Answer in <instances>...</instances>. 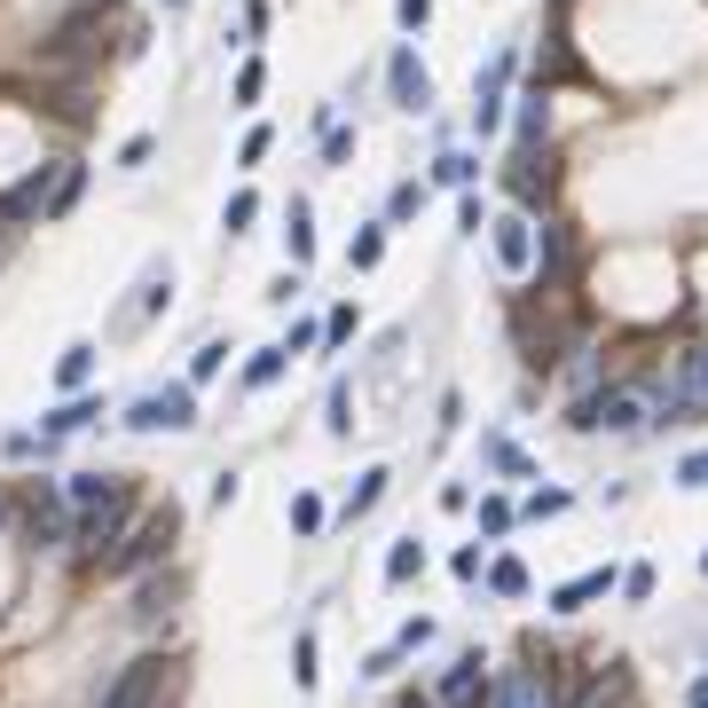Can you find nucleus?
Segmentation results:
<instances>
[{"label": "nucleus", "instance_id": "nucleus-16", "mask_svg": "<svg viewBox=\"0 0 708 708\" xmlns=\"http://www.w3.org/2000/svg\"><path fill=\"white\" fill-rule=\"evenodd\" d=\"M473 173H481L473 150H441V158H433V182H441V190H473Z\"/></svg>", "mask_w": 708, "mask_h": 708}, {"label": "nucleus", "instance_id": "nucleus-24", "mask_svg": "<svg viewBox=\"0 0 708 708\" xmlns=\"http://www.w3.org/2000/svg\"><path fill=\"white\" fill-rule=\"evenodd\" d=\"M378 496H386V473H363V481H354V496H346V519H363Z\"/></svg>", "mask_w": 708, "mask_h": 708}, {"label": "nucleus", "instance_id": "nucleus-32", "mask_svg": "<svg viewBox=\"0 0 708 708\" xmlns=\"http://www.w3.org/2000/svg\"><path fill=\"white\" fill-rule=\"evenodd\" d=\"M221 363H229V346L213 338V346H198V363H190V378H221Z\"/></svg>", "mask_w": 708, "mask_h": 708}, {"label": "nucleus", "instance_id": "nucleus-46", "mask_svg": "<svg viewBox=\"0 0 708 708\" xmlns=\"http://www.w3.org/2000/svg\"><path fill=\"white\" fill-rule=\"evenodd\" d=\"M0 519H9V504H0Z\"/></svg>", "mask_w": 708, "mask_h": 708}, {"label": "nucleus", "instance_id": "nucleus-39", "mask_svg": "<svg viewBox=\"0 0 708 708\" xmlns=\"http://www.w3.org/2000/svg\"><path fill=\"white\" fill-rule=\"evenodd\" d=\"M623 598H654V567H630L623 575Z\"/></svg>", "mask_w": 708, "mask_h": 708}, {"label": "nucleus", "instance_id": "nucleus-34", "mask_svg": "<svg viewBox=\"0 0 708 708\" xmlns=\"http://www.w3.org/2000/svg\"><path fill=\"white\" fill-rule=\"evenodd\" d=\"M481 527H488V536H504V527H512V504H504V496H488V504H481Z\"/></svg>", "mask_w": 708, "mask_h": 708}, {"label": "nucleus", "instance_id": "nucleus-14", "mask_svg": "<svg viewBox=\"0 0 708 708\" xmlns=\"http://www.w3.org/2000/svg\"><path fill=\"white\" fill-rule=\"evenodd\" d=\"M504 190H512V198H519V213H527V205H536V198L552 190V158H544V150H519V158H512V182H504Z\"/></svg>", "mask_w": 708, "mask_h": 708}, {"label": "nucleus", "instance_id": "nucleus-18", "mask_svg": "<svg viewBox=\"0 0 708 708\" xmlns=\"http://www.w3.org/2000/svg\"><path fill=\"white\" fill-rule=\"evenodd\" d=\"M606 590H614V575H575V583H559V590H552V606H559V614H575V606H590V598H606Z\"/></svg>", "mask_w": 708, "mask_h": 708}, {"label": "nucleus", "instance_id": "nucleus-1", "mask_svg": "<svg viewBox=\"0 0 708 708\" xmlns=\"http://www.w3.org/2000/svg\"><path fill=\"white\" fill-rule=\"evenodd\" d=\"M127 512H134V488H127V481H111V488H103L95 504H79V519H71V552H79L87 567H103V552L119 544Z\"/></svg>", "mask_w": 708, "mask_h": 708}, {"label": "nucleus", "instance_id": "nucleus-13", "mask_svg": "<svg viewBox=\"0 0 708 708\" xmlns=\"http://www.w3.org/2000/svg\"><path fill=\"white\" fill-rule=\"evenodd\" d=\"M79 190H87V165H79V158H55V165H48V205H40V221H63V213L79 205Z\"/></svg>", "mask_w": 708, "mask_h": 708}, {"label": "nucleus", "instance_id": "nucleus-28", "mask_svg": "<svg viewBox=\"0 0 708 708\" xmlns=\"http://www.w3.org/2000/svg\"><path fill=\"white\" fill-rule=\"evenodd\" d=\"M544 127H552L544 103H519V150H544Z\"/></svg>", "mask_w": 708, "mask_h": 708}, {"label": "nucleus", "instance_id": "nucleus-4", "mask_svg": "<svg viewBox=\"0 0 708 708\" xmlns=\"http://www.w3.org/2000/svg\"><path fill=\"white\" fill-rule=\"evenodd\" d=\"M575 425H583V433H638V425H654V394H638V386H606V394L575 402Z\"/></svg>", "mask_w": 708, "mask_h": 708}, {"label": "nucleus", "instance_id": "nucleus-23", "mask_svg": "<svg viewBox=\"0 0 708 708\" xmlns=\"http://www.w3.org/2000/svg\"><path fill=\"white\" fill-rule=\"evenodd\" d=\"M252 221H260V198H252V190H236V198H229V213H221V229H229V236H244Z\"/></svg>", "mask_w": 708, "mask_h": 708}, {"label": "nucleus", "instance_id": "nucleus-38", "mask_svg": "<svg viewBox=\"0 0 708 708\" xmlns=\"http://www.w3.org/2000/svg\"><path fill=\"white\" fill-rule=\"evenodd\" d=\"M315 338H323V323H292V338H284V354H307Z\"/></svg>", "mask_w": 708, "mask_h": 708}, {"label": "nucleus", "instance_id": "nucleus-45", "mask_svg": "<svg viewBox=\"0 0 708 708\" xmlns=\"http://www.w3.org/2000/svg\"><path fill=\"white\" fill-rule=\"evenodd\" d=\"M165 9H182V0H165Z\"/></svg>", "mask_w": 708, "mask_h": 708}, {"label": "nucleus", "instance_id": "nucleus-33", "mask_svg": "<svg viewBox=\"0 0 708 708\" xmlns=\"http://www.w3.org/2000/svg\"><path fill=\"white\" fill-rule=\"evenodd\" d=\"M292 527H300V536H315V527H323V504H315V496H292Z\"/></svg>", "mask_w": 708, "mask_h": 708}, {"label": "nucleus", "instance_id": "nucleus-11", "mask_svg": "<svg viewBox=\"0 0 708 708\" xmlns=\"http://www.w3.org/2000/svg\"><path fill=\"white\" fill-rule=\"evenodd\" d=\"M386 87H394V103H402V111H425V103H433V79H425V63H417L409 48H394V63H386Z\"/></svg>", "mask_w": 708, "mask_h": 708}, {"label": "nucleus", "instance_id": "nucleus-17", "mask_svg": "<svg viewBox=\"0 0 708 708\" xmlns=\"http://www.w3.org/2000/svg\"><path fill=\"white\" fill-rule=\"evenodd\" d=\"M87 378H95V346L79 338V346H63V363H55V386H63V394H79Z\"/></svg>", "mask_w": 708, "mask_h": 708}, {"label": "nucleus", "instance_id": "nucleus-44", "mask_svg": "<svg viewBox=\"0 0 708 708\" xmlns=\"http://www.w3.org/2000/svg\"><path fill=\"white\" fill-rule=\"evenodd\" d=\"M79 9H111V0H79Z\"/></svg>", "mask_w": 708, "mask_h": 708}, {"label": "nucleus", "instance_id": "nucleus-6", "mask_svg": "<svg viewBox=\"0 0 708 708\" xmlns=\"http://www.w3.org/2000/svg\"><path fill=\"white\" fill-rule=\"evenodd\" d=\"M127 425H134V433H190V425H198V394H190V386L142 394V402L127 409Z\"/></svg>", "mask_w": 708, "mask_h": 708}, {"label": "nucleus", "instance_id": "nucleus-22", "mask_svg": "<svg viewBox=\"0 0 708 708\" xmlns=\"http://www.w3.org/2000/svg\"><path fill=\"white\" fill-rule=\"evenodd\" d=\"M346 260H354V269H378V260H386V229H363L346 244Z\"/></svg>", "mask_w": 708, "mask_h": 708}, {"label": "nucleus", "instance_id": "nucleus-42", "mask_svg": "<svg viewBox=\"0 0 708 708\" xmlns=\"http://www.w3.org/2000/svg\"><path fill=\"white\" fill-rule=\"evenodd\" d=\"M9 236H17V229H0V260H9Z\"/></svg>", "mask_w": 708, "mask_h": 708}, {"label": "nucleus", "instance_id": "nucleus-12", "mask_svg": "<svg viewBox=\"0 0 708 708\" xmlns=\"http://www.w3.org/2000/svg\"><path fill=\"white\" fill-rule=\"evenodd\" d=\"M24 536H32V544H71V496H32Z\"/></svg>", "mask_w": 708, "mask_h": 708}, {"label": "nucleus", "instance_id": "nucleus-10", "mask_svg": "<svg viewBox=\"0 0 708 708\" xmlns=\"http://www.w3.org/2000/svg\"><path fill=\"white\" fill-rule=\"evenodd\" d=\"M536 276H544V292H559L575 276V236H567V221H544V236H536Z\"/></svg>", "mask_w": 708, "mask_h": 708}, {"label": "nucleus", "instance_id": "nucleus-41", "mask_svg": "<svg viewBox=\"0 0 708 708\" xmlns=\"http://www.w3.org/2000/svg\"><path fill=\"white\" fill-rule=\"evenodd\" d=\"M692 708H708V685H692Z\"/></svg>", "mask_w": 708, "mask_h": 708}, {"label": "nucleus", "instance_id": "nucleus-8", "mask_svg": "<svg viewBox=\"0 0 708 708\" xmlns=\"http://www.w3.org/2000/svg\"><path fill=\"white\" fill-rule=\"evenodd\" d=\"M488 700V677H481V654H457L433 685V708H481Z\"/></svg>", "mask_w": 708, "mask_h": 708}, {"label": "nucleus", "instance_id": "nucleus-21", "mask_svg": "<svg viewBox=\"0 0 708 708\" xmlns=\"http://www.w3.org/2000/svg\"><path fill=\"white\" fill-rule=\"evenodd\" d=\"M315 260V236H307V198H292V269Z\"/></svg>", "mask_w": 708, "mask_h": 708}, {"label": "nucleus", "instance_id": "nucleus-20", "mask_svg": "<svg viewBox=\"0 0 708 708\" xmlns=\"http://www.w3.org/2000/svg\"><path fill=\"white\" fill-rule=\"evenodd\" d=\"M284 363H292L284 346H260L252 363H244V386H252V394H260V386H276V378H284Z\"/></svg>", "mask_w": 708, "mask_h": 708}, {"label": "nucleus", "instance_id": "nucleus-31", "mask_svg": "<svg viewBox=\"0 0 708 708\" xmlns=\"http://www.w3.org/2000/svg\"><path fill=\"white\" fill-rule=\"evenodd\" d=\"M260 87H269V71H260V63H236V103H260Z\"/></svg>", "mask_w": 708, "mask_h": 708}, {"label": "nucleus", "instance_id": "nucleus-43", "mask_svg": "<svg viewBox=\"0 0 708 708\" xmlns=\"http://www.w3.org/2000/svg\"><path fill=\"white\" fill-rule=\"evenodd\" d=\"M692 354H700V378H708V346H692Z\"/></svg>", "mask_w": 708, "mask_h": 708}, {"label": "nucleus", "instance_id": "nucleus-19", "mask_svg": "<svg viewBox=\"0 0 708 708\" xmlns=\"http://www.w3.org/2000/svg\"><path fill=\"white\" fill-rule=\"evenodd\" d=\"M173 598H182V583H173V575H150V583H142V598H134V614H142V623H158Z\"/></svg>", "mask_w": 708, "mask_h": 708}, {"label": "nucleus", "instance_id": "nucleus-2", "mask_svg": "<svg viewBox=\"0 0 708 708\" xmlns=\"http://www.w3.org/2000/svg\"><path fill=\"white\" fill-rule=\"evenodd\" d=\"M173 536H182V512H173V504L142 512V519H134V536H119V544L103 552V575H142V567H158Z\"/></svg>", "mask_w": 708, "mask_h": 708}, {"label": "nucleus", "instance_id": "nucleus-5", "mask_svg": "<svg viewBox=\"0 0 708 708\" xmlns=\"http://www.w3.org/2000/svg\"><path fill=\"white\" fill-rule=\"evenodd\" d=\"M165 685H173V661H165V654H142V661H127V669L103 685V700H95V708H158V700H165Z\"/></svg>", "mask_w": 708, "mask_h": 708}, {"label": "nucleus", "instance_id": "nucleus-36", "mask_svg": "<svg viewBox=\"0 0 708 708\" xmlns=\"http://www.w3.org/2000/svg\"><path fill=\"white\" fill-rule=\"evenodd\" d=\"M527 512H536V519H544V512H567V488H536V496H527Z\"/></svg>", "mask_w": 708, "mask_h": 708}, {"label": "nucleus", "instance_id": "nucleus-15", "mask_svg": "<svg viewBox=\"0 0 708 708\" xmlns=\"http://www.w3.org/2000/svg\"><path fill=\"white\" fill-rule=\"evenodd\" d=\"M95 417H103V402H87V394H71V402H63V409L48 417V433H40V441H63V433H87V425H95Z\"/></svg>", "mask_w": 708, "mask_h": 708}, {"label": "nucleus", "instance_id": "nucleus-3", "mask_svg": "<svg viewBox=\"0 0 708 708\" xmlns=\"http://www.w3.org/2000/svg\"><path fill=\"white\" fill-rule=\"evenodd\" d=\"M103 63V9H71L40 48V71H95Z\"/></svg>", "mask_w": 708, "mask_h": 708}, {"label": "nucleus", "instance_id": "nucleus-7", "mask_svg": "<svg viewBox=\"0 0 708 708\" xmlns=\"http://www.w3.org/2000/svg\"><path fill=\"white\" fill-rule=\"evenodd\" d=\"M488 229H496V269H504V276H527V269H536V221H527V213H496Z\"/></svg>", "mask_w": 708, "mask_h": 708}, {"label": "nucleus", "instance_id": "nucleus-35", "mask_svg": "<svg viewBox=\"0 0 708 708\" xmlns=\"http://www.w3.org/2000/svg\"><path fill=\"white\" fill-rule=\"evenodd\" d=\"M677 488H708V449H700V457H685V465H677Z\"/></svg>", "mask_w": 708, "mask_h": 708}, {"label": "nucleus", "instance_id": "nucleus-26", "mask_svg": "<svg viewBox=\"0 0 708 708\" xmlns=\"http://www.w3.org/2000/svg\"><path fill=\"white\" fill-rule=\"evenodd\" d=\"M425 567V544H394V559H386V583H409Z\"/></svg>", "mask_w": 708, "mask_h": 708}, {"label": "nucleus", "instance_id": "nucleus-30", "mask_svg": "<svg viewBox=\"0 0 708 708\" xmlns=\"http://www.w3.org/2000/svg\"><path fill=\"white\" fill-rule=\"evenodd\" d=\"M417 205H425V190H417V182H402V190H394V198H386V221H409V213H417Z\"/></svg>", "mask_w": 708, "mask_h": 708}, {"label": "nucleus", "instance_id": "nucleus-40", "mask_svg": "<svg viewBox=\"0 0 708 708\" xmlns=\"http://www.w3.org/2000/svg\"><path fill=\"white\" fill-rule=\"evenodd\" d=\"M425 17H433V0H402V32H425Z\"/></svg>", "mask_w": 708, "mask_h": 708}, {"label": "nucleus", "instance_id": "nucleus-37", "mask_svg": "<svg viewBox=\"0 0 708 708\" xmlns=\"http://www.w3.org/2000/svg\"><path fill=\"white\" fill-rule=\"evenodd\" d=\"M150 150H158V142H150V134H134V142H127V150H119V165H127V173H134V165H150Z\"/></svg>", "mask_w": 708, "mask_h": 708}, {"label": "nucleus", "instance_id": "nucleus-25", "mask_svg": "<svg viewBox=\"0 0 708 708\" xmlns=\"http://www.w3.org/2000/svg\"><path fill=\"white\" fill-rule=\"evenodd\" d=\"M346 158H354V134L338 119H323V165H346Z\"/></svg>", "mask_w": 708, "mask_h": 708}, {"label": "nucleus", "instance_id": "nucleus-9", "mask_svg": "<svg viewBox=\"0 0 708 708\" xmlns=\"http://www.w3.org/2000/svg\"><path fill=\"white\" fill-rule=\"evenodd\" d=\"M481 708H552V669H504Z\"/></svg>", "mask_w": 708, "mask_h": 708}, {"label": "nucleus", "instance_id": "nucleus-27", "mask_svg": "<svg viewBox=\"0 0 708 708\" xmlns=\"http://www.w3.org/2000/svg\"><path fill=\"white\" fill-rule=\"evenodd\" d=\"M488 590L519 598V590H527V567H519V559H496V567H488Z\"/></svg>", "mask_w": 708, "mask_h": 708}, {"label": "nucleus", "instance_id": "nucleus-29", "mask_svg": "<svg viewBox=\"0 0 708 708\" xmlns=\"http://www.w3.org/2000/svg\"><path fill=\"white\" fill-rule=\"evenodd\" d=\"M623 692H630L623 677H598V685H590V692H583L575 708H623Z\"/></svg>", "mask_w": 708, "mask_h": 708}]
</instances>
